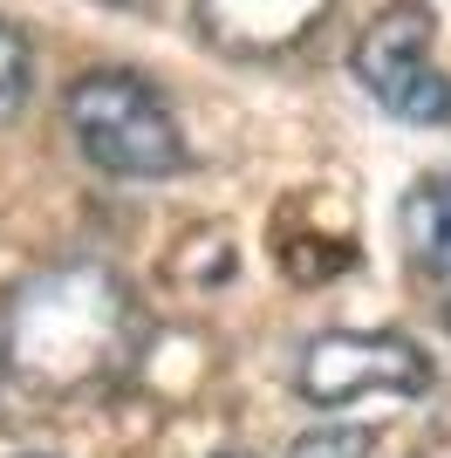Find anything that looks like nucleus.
<instances>
[{
    "mask_svg": "<svg viewBox=\"0 0 451 458\" xmlns=\"http://www.w3.org/2000/svg\"><path fill=\"white\" fill-rule=\"evenodd\" d=\"M144 349V315L131 287L96 260L41 267L7 301V383L28 397H89L103 383H123Z\"/></svg>",
    "mask_w": 451,
    "mask_h": 458,
    "instance_id": "1",
    "label": "nucleus"
},
{
    "mask_svg": "<svg viewBox=\"0 0 451 458\" xmlns=\"http://www.w3.org/2000/svg\"><path fill=\"white\" fill-rule=\"evenodd\" d=\"M69 137L103 178H171L185 172V131L165 89L131 69H89L69 82Z\"/></svg>",
    "mask_w": 451,
    "mask_h": 458,
    "instance_id": "2",
    "label": "nucleus"
},
{
    "mask_svg": "<svg viewBox=\"0 0 451 458\" xmlns=\"http://www.w3.org/2000/svg\"><path fill=\"white\" fill-rule=\"evenodd\" d=\"M431 35L438 21L424 0H390L349 48L356 82L404 123H451V82L431 62Z\"/></svg>",
    "mask_w": 451,
    "mask_h": 458,
    "instance_id": "3",
    "label": "nucleus"
},
{
    "mask_svg": "<svg viewBox=\"0 0 451 458\" xmlns=\"http://www.w3.org/2000/svg\"><path fill=\"white\" fill-rule=\"evenodd\" d=\"M294 390L321 411L370 403V397H424L431 390V356L411 335H390V328H328L301 349Z\"/></svg>",
    "mask_w": 451,
    "mask_h": 458,
    "instance_id": "4",
    "label": "nucleus"
},
{
    "mask_svg": "<svg viewBox=\"0 0 451 458\" xmlns=\"http://www.w3.org/2000/svg\"><path fill=\"white\" fill-rule=\"evenodd\" d=\"M336 0H199V28L226 55H281L294 41L315 35V21Z\"/></svg>",
    "mask_w": 451,
    "mask_h": 458,
    "instance_id": "5",
    "label": "nucleus"
},
{
    "mask_svg": "<svg viewBox=\"0 0 451 458\" xmlns=\"http://www.w3.org/2000/svg\"><path fill=\"white\" fill-rule=\"evenodd\" d=\"M404 247H411L417 274L451 294V178H424L404 199Z\"/></svg>",
    "mask_w": 451,
    "mask_h": 458,
    "instance_id": "6",
    "label": "nucleus"
},
{
    "mask_svg": "<svg viewBox=\"0 0 451 458\" xmlns=\"http://www.w3.org/2000/svg\"><path fill=\"white\" fill-rule=\"evenodd\" d=\"M287 458H370V431L362 424H315L294 438Z\"/></svg>",
    "mask_w": 451,
    "mask_h": 458,
    "instance_id": "7",
    "label": "nucleus"
},
{
    "mask_svg": "<svg viewBox=\"0 0 451 458\" xmlns=\"http://www.w3.org/2000/svg\"><path fill=\"white\" fill-rule=\"evenodd\" d=\"M21 96H28V41H21V28L0 21V116L21 110Z\"/></svg>",
    "mask_w": 451,
    "mask_h": 458,
    "instance_id": "8",
    "label": "nucleus"
},
{
    "mask_svg": "<svg viewBox=\"0 0 451 458\" xmlns=\"http://www.w3.org/2000/svg\"><path fill=\"white\" fill-rule=\"evenodd\" d=\"M0 377H7V308H0Z\"/></svg>",
    "mask_w": 451,
    "mask_h": 458,
    "instance_id": "9",
    "label": "nucleus"
},
{
    "mask_svg": "<svg viewBox=\"0 0 451 458\" xmlns=\"http://www.w3.org/2000/svg\"><path fill=\"white\" fill-rule=\"evenodd\" d=\"M438 301H445V322H451V294H438Z\"/></svg>",
    "mask_w": 451,
    "mask_h": 458,
    "instance_id": "10",
    "label": "nucleus"
}]
</instances>
